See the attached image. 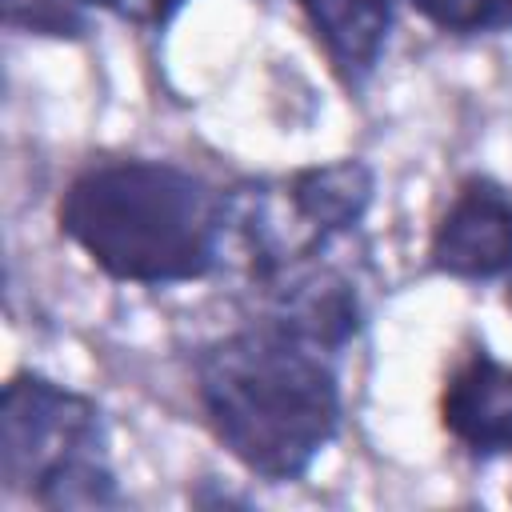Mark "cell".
Here are the masks:
<instances>
[{"label":"cell","instance_id":"obj_1","mask_svg":"<svg viewBox=\"0 0 512 512\" xmlns=\"http://www.w3.org/2000/svg\"><path fill=\"white\" fill-rule=\"evenodd\" d=\"M344 352L276 312H256L192 352V400L208 436L256 480L296 484L344 428Z\"/></svg>","mask_w":512,"mask_h":512},{"label":"cell","instance_id":"obj_2","mask_svg":"<svg viewBox=\"0 0 512 512\" xmlns=\"http://www.w3.org/2000/svg\"><path fill=\"white\" fill-rule=\"evenodd\" d=\"M56 232L112 284H196L228 268V184L176 160L96 156L60 188Z\"/></svg>","mask_w":512,"mask_h":512},{"label":"cell","instance_id":"obj_3","mask_svg":"<svg viewBox=\"0 0 512 512\" xmlns=\"http://www.w3.org/2000/svg\"><path fill=\"white\" fill-rule=\"evenodd\" d=\"M0 484L44 512L124 508L100 400L40 368H16L0 396Z\"/></svg>","mask_w":512,"mask_h":512},{"label":"cell","instance_id":"obj_4","mask_svg":"<svg viewBox=\"0 0 512 512\" xmlns=\"http://www.w3.org/2000/svg\"><path fill=\"white\" fill-rule=\"evenodd\" d=\"M376 204V172L360 156L304 164L280 176L228 184V264H240L252 288L328 260V248L352 236Z\"/></svg>","mask_w":512,"mask_h":512},{"label":"cell","instance_id":"obj_5","mask_svg":"<svg viewBox=\"0 0 512 512\" xmlns=\"http://www.w3.org/2000/svg\"><path fill=\"white\" fill-rule=\"evenodd\" d=\"M428 272L464 284H504L512 276V188L488 172H464L432 220Z\"/></svg>","mask_w":512,"mask_h":512},{"label":"cell","instance_id":"obj_6","mask_svg":"<svg viewBox=\"0 0 512 512\" xmlns=\"http://www.w3.org/2000/svg\"><path fill=\"white\" fill-rule=\"evenodd\" d=\"M436 420L444 436L472 460L512 456V364L480 336H468L436 392Z\"/></svg>","mask_w":512,"mask_h":512},{"label":"cell","instance_id":"obj_7","mask_svg":"<svg viewBox=\"0 0 512 512\" xmlns=\"http://www.w3.org/2000/svg\"><path fill=\"white\" fill-rule=\"evenodd\" d=\"M292 4L308 20L336 80L348 92H360L376 76L388 52L400 0H292Z\"/></svg>","mask_w":512,"mask_h":512},{"label":"cell","instance_id":"obj_8","mask_svg":"<svg viewBox=\"0 0 512 512\" xmlns=\"http://www.w3.org/2000/svg\"><path fill=\"white\" fill-rule=\"evenodd\" d=\"M428 28L456 40L504 36L512 32V0H400Z\"/></svg>","mask_w":512,"mask_h":512},{"label":"cell","instance_id":"obj_9","mask_svg":"<svg viewBox=\"0 0 512 512\" xmlns=\"http://www.w3.org/2000/svg\"><path fill=\"white\" fill-rule=\"evenodd\" d=\"M4 24L40 36H84L88 12L68 0H4Z\"/></svg>","mask_w":512,"mask_h":512},{"label":"cell","instance_id":"obj_10","mask_svg":"<svg viewBox=\"0 0 512 512\" xmlns=\"http://www.w3.org/2000/svg\"><path fill=\"white\" fill-rule=\"evenodd\" d=\"M84 12H104L120 24H132V28H144V32H164L192 0H68Z\"/></svg>","mask_w":512,"mask_h":512},{"label":"cell","instance_id":"obj_11","mask_svg":"<svg viewBox=\"0 0 512 512\" xmlns=\"http://www.w3.org/2000/svg\"><path fill=\"white\" fill-rule=\"evenodd\" d=\"M504 304H508V308H512V276H508V280H504Z\"/></svg>","mask_w":512,"mask_h":512}]
</instances>
